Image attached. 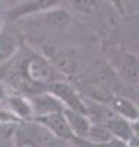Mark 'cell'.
Here are the masks:
<instances>
[{"instance_id":"1","label":"cell","mask_w":139,"mask_h":147,"mask_svg":"<svg viewBox=\"0 0 139 147\" xmlns=\"http://www.w3.org/2000/svg\"><path fill=\"white\" fill-rule=\"evenodd\" d=\"M110 64L120 79L128 85L138 86L139 83V58L125 49H113Z\"/></svg>"},{"instance_id":"3","label":"cell","mask_w":139,"mask_h":147,"mask_svg":"<svg viewBox=\"0 0 139 147\" xmlns=\"http://www.w3.org/2000/svg\"><path fill=\"white\" fill-rule=\"evenodd\" d=\"M36 125H39L45 131H47L50 135H53L56 139L64 140V142H73L74 136L70 126L67 123V119L63 113H54V114L36 117L32 119Z\"/></svg>"},{"instance_id":"8","label":"cell","mask_w":139,"mask_h":147,"mask_svg":"<svg viewBox=\"0 0 139 147\" xmlns=\"http://www.w3.org/2000/svg\"><path fill=\"white\" fill-rule=\"evenodd\" d=\"M108 107L114 111L118 117L128 121L130 123L135 122L139 119V107L132 101L131 98L114 94L108 101Z\"/></svg>"},{"instance_id":"15","label":"cell","mask_w":139,"mask_h":147,"mask_svg":"<svg viewBox=\"0 0 139 147\" xmlns=\"http://www.w3.org/2000/svg\"><path fill=\"white\" fill-rule=\"evenodd\" d=\"M138 86H139V83H138Z\"/></svg>"},{"instance_id":"10","label":"cell","mask_w":139,"mask_h":147,"mask_svg":"<svg viewBox=\"0 0 139 147\" xmlns=\"http://www.w3.org/2000/svg\"><path fill=\"white\" fill-rule=\"evenodd\" d=\"M43 24L50 29H64L71 22V14L64 8H50L42 14Z\"/></svg>"},{"instance_id":"5","label":"cell","mask_w":139,"mask_h":147,"mask_svg":"<svg viewBox=\"0 0 139 147\" xmlns=\"http://www.w3.org/2000/svg\"><path fill=\"white\" fill-rule=\"evenodd\" d=\"M3 103H6L7 111L16 119H33V110L28 96L20 93H7L3 98Z\"/></svg>"},{"instance_id":"11","label":"cell","mask_w":139,"mask_h":147,"mask_svg":"<svg viewBox=\"0 0 139 147\" xmlns=\"http://www.w3.org/2000/svg\"><path fill=\"white\" fill-rule=\"evenodd\" d=\"M73 143L77 147H130L128 144H125L124 142L118 139H111L110 142L106 143H100V144H95V143H88L83 140H73Z\"/></svg>"},{"instance_id":"13","label":"cell","mask_w":139,"mask_h":147,"mask_svg":"<svg viewBox=\"0 0 139 147\" xmlns=\"http://www.w3.org/2000/svg\"><path fill=\"white\" fill-rule=\"evenodd\" d=\"M131 129H132V133H134V138H135V140H136V142H139V119L131 123Z\"/></svg>"},{"instance_id":"7","label":"cell","mask_w":139,"mask_h":147,"mask_svg":"<svg viewBox=\"0 0 139 147\" xmlns=\"http://www.w3.org/2000/svg\"><path fill=\"white\" fill-rule=\"evenodd\" d=\"M63 114L66 117L70 131L74 136V140H86L90 129L93 126V123L88 118V115L70 111V110H64Z\"/></svg>"},{"instance_id":"2","label":"cell","mask_w":139,"mask_h":147,"mask_svg":"<svg viewBox=\"0 0 139 147\" xmlns=\"http://www.w3.org/2000/svg\"><path fill=\"white\" fill-rule=\"evenodd\" d=\"M46 92L53 94L66 110L86 115V107H85L83 96H81V93H78V90L71 83L57 79L46 88Z\"/></svg>"},{"instance_id":"12","label":"cell","mask_w":139,"mask_h":147,"mask_svg":"<svg viewBox=\"0 0 139 147\" xmlns=\"http://www.w3.org/2000/svg\"><path fill=\"white\" fill-rule=\"evenodd\" d=\"M16 147H36L35 142L29 138H24V139H17Z\"/></svg>"},{"instance_id":"14","label":"cell","mask_w":139,"mask_h":147,"mask_svg":"<svg viewBox=\"0 0 139 147\" xmlns=\"http://www.w3.org/2000/svg\"><path fill=\"white\" fill-rule=\"evenodd\" d=\"M8 92H6V88H4V85L0 82V100H3L4 98V96L7 94Z\"/></svg>"},{"instance_id":"6","label":"cell","mask_w":139,"mask_h":147,"mask_svg":"<svg viewBox=\"0 0 139 147\" xmlns=\"http://www.w3.org/2000/svg\"><path fill=\"white\" fill-rule=\"evenodd\" d=\"M31 106L33 110V118L43 117V115L54 114V113H63L66 108L61 106V103L49 92H42L38 94H33L29 97Z\"/></svg>"},{"instance_id":"4","label":"cell","mask_w":139,"mask_h":147,"mask_svg":"<svg viewBox=\"0 0 139 147\" xmlns=\"http://www.w3.org/2000/svg\"><path fill=\"white\" fill-rule=\"evenodd\" d=\"M50 50L52 51L43 54V57L52 64V67L56 69V72L63 74L66 76H73L78 72L79 63L73 51L61 50L57 47H50Z\"/></svg>"},{"instance_id":"9","label":"cell","mask_w":139,"mask_h":147,"mask_svg":"<svg viewBox=\"0 0 139 147\" xmlns=\"http://www.w3.org/2000/svg\"><path fill=\"white\" fill-rule=\"evenodd\" d=\"M20 45L17 38L6 28L0 29V67L7 65L14 60L18 53Z\"/></svg>"}]
</instances>
